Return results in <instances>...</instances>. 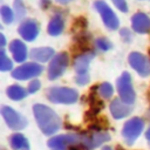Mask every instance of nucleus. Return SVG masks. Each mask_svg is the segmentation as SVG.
Wrapping results in <instances>:
<instances>
[{
    "instance_id": "obj_1",
    "label": "nucleus",
    "mask_w": 150,
    "mask_h": 150,
    "mask_svg": "<svg viewBox=\"0 0 150 150\" xmlns=\"http://www.w3.org/2000/svg\"><path fill=\"white\" fill-rule=\"evenodd\" d=\"M33 112L38 127L45 135L52 136L61 128V118L52 108L36 103L33 105Z\"/></svg>"
},
{
    "instance_id": "obj_2",
    "label": "nucleus",
    "mask_w": 150,
    "mask_h": 150,
    "mask_svg": "<svg viewBox=\"0 0 150 150\" xmlns=\"http://www.w3.org/2000/svg\"><path fill=\"white\" fill-rule=\"evenodd\" d=\"M47 98L53 103L71 104L79 98V94L75 89L68 87H52L47 90Z\"/></svg>"
},
{
    "instance_id": "obj_3",
    "label": "nucleus",
    "mask_w": 150,
    "mask_h": 150,
    "mask_svg": "<svg viewBox=\"0 0 150 150\" xmlns=\"http://www.w3.org/2000/svg\"><path fill=\"white\" fill-rule=\"evenodd\" d=\"M116 86H117V91H118L120 98L123 102H125L127 104H132L135 102L136 94H135V90L132 87L131 76L128 71L122 73V75L116 81Z\"/></svg>"
},
{
    "instance_id": "obj_4",
    "label": "nucleus",
    "mask_w": 150,
    "mask_h": 150,
    "mask_svg": "<svg viewBox=\"0 0 150 150\" xmlns=\"http://www.w3.org/2000/svg\"><path fill=\"white\" fill-rule=\"evenodd\" d=\"M83 135L79 134H67V135H59L52 137L47 145L55 150H64L69 146H82Z\"/></svg>"
},
{
    "instance_id": "obj_5",
    "label": "nucleus",
    "mask_w": 150,
    "mask_h": 150,
    "mask_svg": "<svg viewBox=\"0 0 150 150\" xmlns=\"http://www.w3.org/2000/svg\"><path fill=\"white\" fill-rule=\"evenodd\" d=\"M144 129V121L141 117H132L128 120L122 129V136L127 144L131 145Z\"/></svg>"
},
{
    "instance_id": "obj_6",
    "label": "nucleus",
    "mask_w": 150,
    "mask_h": 150,
    "mask_svg": "<svg viewBox=\"0 0 150 150\" xmlns=\"http://www.w3.org/2000/svg\"><path fill=\"white\" fill-rule=\"evenodd\" d=\"M68 63H69V57L66 52H61L54 55L48 66V79L52 81L59 79L67 69Z\"/></svg>"
},
{
    "instance_id": "obj_7",
    "label": "nucleus",
    "mask_w": 150,
    "mask_h": 150,
    "mask_svg": "<svg viewBox=\"0 0 150 150\" xmlns=\"http://www.w3.org/2000/svg\"><path fill=\"white\" fill-rule=\"evenodd\" d=\"M94 7L100 13V15L102 18V21H103V23L105 25L107 28L115 30L120 27V21L117 19L116 14L112 12V9L108 6V4L105 1L97 0V1L94 2Z\"/></svg>"
},
{
    "instance_id": "obj_8",
    "label": "nucleus",
    "mask_w": 150,
    "mask_h": 150,
    "mask_svg": "<svg viewBox=\"0 0 150 150\" xmlns=\"http://www.w3.org/2000/svg\"><path fill=\"white\" fill-rule=\"evenodd\" d=\"M42 70H43L42 66H40L38 62H28L15 68L12 71V77L15 80L25 81L39 76L42 73Z\"/></svg>"
},
{
    "instance_id": "obj_9",
    "label": "nucleus",
    "mask_w": 150,
    "mask_h": 150,
    "mask_svg": "<svg viewBox=\"0 0 150 150\" xmlns=\"http://www.w3.org/2000/svg\"><path fill=\"white\" fill-rule=\"evenodd\" d=\"M1 115H2L6 124L12 130H22L27 125V120L11 107L4 105L1 108Z\"/></svg>"
},
{
    "instance_id": "obj_10",
    "label": "nucleus",
    "mask_w": 150,
    "mask_h": 150,
    "mask_svg": "<svg viewBox=\"0 0 150 150\" xmlns=\"http://www.w3.org/2000/svg\"><path fill=\"white\" fill-rule=\"evenodd\" d=\"M129 64L141 75L142 77H146L150 75V59L138 52H132L128 56Z\"/></svg>"
},
{
    "instance_id": "obj_11",
    "label": "nucleus",
    "mask_w": 150,
    "mask_h": 150,
    "mask_svg": "<svg viewBox=\"0 0 150 150\" xmlns=\"http://www.w3.org/2000/svg\"><path fill=\"white\" fill-rule=\"evenodd\" d=\"M18 32H19L20 36L23 40L30 42V41H34L35 38L39 35L40 25L34 19H26L20 23V26L18 28Z\"/></svg>"
},
{
    "instance_id": "obj_12",
    "label": "nucleus",
    "mask_w": 150,
    "mask_h": 150,
    "mask_svg": "<svg viewBox=\"0 0 150 150\" xmlns=\"http://www.w3.org/2000/svg\"><path fill=\"white\" fill-rule=\"evenodd\" d=\"M110 139V135L107 131H93L88 135H83L82 148L86 150H93Z\"/></svg>"
},
{
    "instance_id": "obj_13",
    "label": "nucleus",
    "mask_w": 150,
    "mask_h": 150,
    "mask_svg": "<svg viewBox=\"0 0 150 150\" xmlns=\"http://www.w3.org/2000/svg\"><path fill=\"white\" fill-rule=\"evenodd\" d=\"M131 27L138 34H145L150 30V18L142 12H137L131 18Z\"/></svg>"
},
{
    "instance_id": "obj_14",
    "label": "nucleus",
    "mask_w": 150,
    "mask_h": 150,
    "mask_svg": "<svg viewBox=\"0 0 150 150\" xmlns=\"http://www.w3.org/2000/svg\"><path fill=\"white\" fill-rule=\"evenodd\" d=\"M109 109H110V112H111V115H112V117L115 120L124 118V117L129 116V114L131 112L130 104H127L121 98H114L110 102Z\"/></svg>"
},
{
    "instance_id": "obj_15",
    "label": "nucleus",
    "mask_w": 150,
    "mask_h": 150,
    "mask_svg": "<svg viewBox=\"0 0 150 150\" xmlns=\"http://www.w3.org/2000/svg\"><path fill=\"white\" fill-rule=\"evenodd\" d=\"M95 57V53L91 50H86L82 52L80 55H77L74 59V69L77 74H83L87 73L89 63L91 62V60Z\"/></svg>"
},
{
    "instance_id": "obj_16",
    "label": "nucleus",
    "mask_w": 150,
    "mask_h": 150,
    "mask_svg": "<svg viewBox=\"0 0 150 150\" xmlns=\"http://www.w3.org/2000/svg\"><path fill=\"white\" fill-rule=\"evenodd\" d=\"M54 55H55V50L50 47L33 48L29 53V57L36 62H47L48 60L53 59Z\"/></svg>"
},
{
    "instance_id": "obj_17",
    "label": "nucleus",
    "mask_w": 150,
    "mask_h": 150,
    "mask_svg": "<svg viewBox=\"0 0 150 150\" xmlns=\"http://www.w3.org/2000/svg\"><path fill=\"white\" fill-rule=\"evenodd\" d=\"M9 50L16 62H23L27 59V48L21 40H13L9 43Z\"/></svg>"
},
{
    "instance_id": "obj_18",
    "label": "nucleus",
    "mask_w": 150,
    "mask_h": 150,
    "mask_svg": "<svg viewBox=\"0 0 150 150\" xmlns=\"http://www.w3.org/2000/svg\"><path fill=\"white\" fill-rule=\"evenodd\" d=\"M63 28H64V21H63V18L59 14L54 15L49 23H48V27H47V30H48V34L52 35V36H57L60 35L62 32H63Z\"/></svg>"
},
{
    "instance_id": "obj_19",
    "label": "nucleus",
    "mask_w": 150,
    "mask_h": 150,
    "mask_svg": "<svg viewBox=\"0 0 150 150\" xmlns=\"http://www.w3.org/2000/svg\"><path fill=\"white\" fill-rule=\"evenodd\" d=\"M9 144L13 150H30L28 139L22 134H13L9 137Z\"/></svg>"
},
{
    "instance_id": "obj_20",
    "label": "nucleus",
    "mask_w": 150,
    "mask_h": 150,
    "mask_svg": "<svg viewBox=\"0 0 150 150\" xmlns=\"http://www.w3.org/2000/svg\"><path fill=\"white\" fill-rule=\"evenodd\" d=\"M7 96L13 100V101H20L22 98H25L28 94V90H26L23 87L19 86V84H13L11 87L7 88Z\"/></svg>"
},
{
    "instance_id": "obj_21",
    "label": "nucleus",
    "mask_w": 150,
    "mask_h": 150,
    "mask_svg": "<svg viewBox=\"0 0 150 150\" xmlns=\"http://www.w3.org/2000/svg\"><path fill=\"white\" fill-rule=\"evenodd\" d=\"M97 94L102 98H110L114 94V88L109 82H103L97 87Z\"/></svg>"
},
{
    "instance_id": "obj_22",
    "label": "nucleus",
    "mask_w": 150,
    "mask_h": 150,
    "mask_svg": "<svg viewBox=\"0 0 150 150\" xmlns=\"http://www.w3.org/2000/svg\"><path fill=\"white\" fill-rule=\"evenodd\" d=\"M0 13H1V19L5 23H12L13 20H14V12L8 7V6H2L1 9H0Z\"/></svg>"
},
{
    "instance_id": "obj_23",
    "label": "nucleus",
    "mask_w": 150,
    "mask_h": 150,
    "mask_svg": "<svg viewBox=\"0 0 150 150\" xmlns=\"http://www.w3.org/2000/svg\"><path fill=\"white\" fill-rule=\"evenodd\" d=\"M12 67H13L12 61H11V60L7 57V55L5 54L4 48H1V50H0V69H1L2 71H7V70L12 69Z\"/></svg>"
},
{
    "instance_id": "obj_24",
    "label": "nucleus",
    "mask_w": 150,
    "mask_h": 150,
    "mask_svg": "<svg viewBox=\"0 0 150 150\" xmlns=\"http://www.w3.org/2000/svg\"><path fill=\"white\" fill-rule=\"evenodd\" d=\"M14 13L19 20H22L23 16L26 15V7L22 0H14Z\"/></svg>"
},
{
    "instance_id": "obj_25",
    "label": "nucleus",
    "mask_w": 150,
    "mask_h": 150,
    "mask_svg": "<svg viewBox=\"0 0 150 150\" xmlns=\"http://www.w3.org/2000/svg\"><path fill=\"white\" fill-rule=\"evenodd\" d=\"M95 46H96L97 49L103 50V52H107V50L112 48V43L107 38H98V39H96L95 40Z\"/></svg>"
},
{
    "instance_id": "obj_26",
    "label": "nucleus",
    "mask_w": 150,
    "mask_h": 150,
    "mask_svg": "<svg viewBox=\"0 0 150 150\" xmlns=\"http://www.w3.org/2000/svg\"><path fill=\"white\" fill-rule=\"evenodd\" d=\"M90 81V76L88 75V73H83V74H77L76 77H75V82L79 84V86H84V84H88Z\"/></svg>"
},
{
    "instance_id": "obj_27",
    "label": "nucleus",
    "mask_w": 150,
    "mask_h": 150,
    "mask_svg": "<svg viewBox=\"0 0 150 150\" xmlns=\"http://www.w3.org/2000/svg\"><path fill=\"white\" fill-rule=\"evenodd\" d=\"M40 88H41V82H40L39 80H33V81H30V83L28 84L27 90H28V94H34V93H36Z\"/></svg>"
},
{
    "instance_id": "obj_28",
    "label": "nucleus",
    "mask_w": 150,
    "mask_h": 150,
    "mask_svg": "<svg viewBox=\"0 0 150 150\" xmlns=\"http://www.w3.org/2000/svg\"><path fill=\"white\" fill-rule=\"evenodd\" d=\"M112 1V4L121 11V12H123V13H127L128 12V5H127V1L125 0H111Z\"/></svg>"
},
{
    "instance_id": "obj_29",
    "label": "nucleus",
    "mask_w": 150,
    "mask_h": 150,
    "mask_svg": "<svg viewBox=\"0 0 150 150\" xmlns=\"http://www.w3.org/2000/svg\"><path fill=\"white\" fill-rule=\"evenodd\" d=\"M120 35H121V38H122L125 42H130V41L132 40V34H131V32H130L128 28H122V29L120 30Z\"/></svg>"
},
{
    "instance_id": "obj_30",
    "label": "nucleus",
    "mask_w": 150,
    "mask_h": 150,
    "mask_svg": "<svg viewBox=\"0 0 150 150\" xmlns=\"http://www.w3.org/2000/svg\"><path fill=\"white\" fill-rule=\"evenodd\" d=\"M5 45H6V39H5L4 34H0V46L4 47Z\"/></svg>"
},
{
    "instance_id": "obj_31",
    "label": "nucleus",
    "mask_w": 150,
    "mask_h": 150,
    "mask_svg": "<svg viewBox=\"0 0 150 150\" xmlns=\"http://www.w3.org/2000/svg\"><path fill=\"white\" fill-rule=\"evenodd\" d=\"M57 4H60V5H67V4H69V2H71L73 0H55Z\"/></svg>"
},
{
    "instance_id": "obj_32",
    "label": "nucleus",
    "mask_w": 150,
    "mask_h": 150,
    "mask_svg": "<svg viewBox=\"0 0 150 150\" xmlns=\"http://www.w3.org/2000/svg\"><path fill=\"white\" fill-rule=\"evenodd\" d=\"M145 138H146V141H148V143H149V145H150V127L148 128V130H146V132H145Z\"/></svg>"
},
{
    "instance_id": "obj_33",
    "label": "nucleus",
    "mask_w": 150,
    "mask_h": 150,
    "mask_svg": "<svg viewBox=\"0 0 150 150\" xmlns=\"http://www.w3.org/2000/svg\"><path fill=\"white\" fill-rule=\"evenodd\" d=\"M49 2H50V0H41V5H42L43 7L48 6V5H49Z\"/></svg>"
},
{
    "instance_id": "obj_34",
    "label": "nucleus",
    "mask_w": 150,
    "mask_h": 150,
    "mask_svg": "<svg viewBox=\"0 0 150 150\" xmlns=\"http://www.w3.org/2000/svg\"><path fill=\"white\" fill-rule=\"evenodd\" d=\"M102 150H112V149H111L110 146H103V149H102Z\"/></svg>"
},
{
    "instance_id": "obj_35",
    "label": "nucleus",
    "mask_w": 150,
    "mask_h": 150,
    "mask_svg": "<svg viewBox=\"0 0 150 150\" xmlns=\"http://www.w3.org/2000/svg\"><path fill=\"white\" fill-rule=\"evenodd\" d=\"M149 54H150V50H149Z\"/></svg>"
},
{
    "instance_id": "obj_36",
    "label": "nucleus",
    "mask_w": 150,
    "mask_h": 150,
    "mask_svg": "<svg viewBox=\"0 0 150 150\" xmlns=\"http://www.w3.org/2000/svg\"><path fill=\"white\" fill-rule=\"evenodd\" d=\"M54 150H55V149H54Z\"/></svg>"
}]
</instances>
